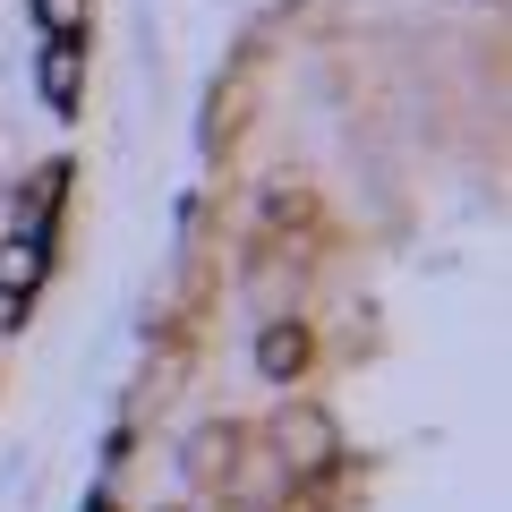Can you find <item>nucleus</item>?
Segmentation results:
<instances>
[{
	"label": "nucleus",
	"mask_w": 512,
	"mask_h": 512,
	"mask_svg": "<svg viewBox=\"0 0 512 512\" xmlns=\"http://www.w3.org/2000/svg\"><path fill=\"white\" fill-rule=\"evenodd\" d=\"M231 453H239V427H205V436H197V478H222Z\"/></svg>",
	"instance_id": "obj_5"
},
{
	"label": "nucleus",
	"mask_w": 512,
	"mask_h": 512,
	"mask_svg": "<svg viewBox=\"0 0 512 512\" xmlns=\"http://www.w3.org/2000/svg\"><path fill=\"white\" fill-rule=\"evenodd\" d=\"M35 274H43L35 239H9V248H0V299H26V291H35Z\"/></svg>",
	"instance_id": "obj_4"
},
{
	"label": "nucleus",
	"mask_w": 512,
	"mask_h": 512,
	"mask_svg": "<svg viewBox=\"0 0 512 512\" xmlns=\"http://www.w3.org/2000/svg\"><path fill=\"white\" fill-rule=\"evenodd\" d=\"M35 18L52 26V35H69V26H86V0H35Z\"/></svg>",
	"instance_id": "obj_6"
},
{
	"label": "nucleus",
	"mask_w": 512,
	"mask_h": 512,
	"mask_svg": "<svg viewBox=\"0 0 512 512\" xmlns=\"http://www.w3.org/2000/svg\"><path fill=\"white\" fill-rule=\"evenodd\" d=\"M274 444L299 461V470H325V461H333V419H325V410H282Z\"/></svg>",
	"instance_id": "obj_1"
},
{
	"label": "nucleus",
	"mask_w": 512,
	"mask_h": 512,
	"mask_svg": "<svg viewBox=\"0 0 512 512\" xmlns=\"http://www.w3.org/2000/svg\"><path fill=\"white\" fill-rule=\"evenodd\" d=\"M256 367H265V376H299V367H308V333H299V325H265V333H256Z\"/></svg>",
	"instance_id": "obj_2"
},
{
	"label": "nucleus",
	"mask_w": 512,
	"mask_h": 512,
	"mask_svg": "<svg viewBox=\"0 0 512 512\" xmlns=\"http://www.w3.org/2000/svg\"><path fill=\"white\" fill-rule=\"evenodd\" d=\"M77 86H86L77 43H52V52H43V94H52V111H77Z\"/></svg>",
	"instance_id": "obj_3"
}]
</instances>
